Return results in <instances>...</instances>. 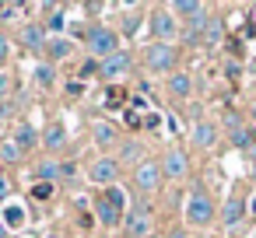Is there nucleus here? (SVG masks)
Masks as SVG:
<instances>
[{
  "mask_svg": "<svg viewBox=\"0 0 256 238\" xmlns=\"http://www.w3.org/2000/svg\"><path fill=\"white\" fill-rule=\"evenodd\" d=\"M84 42H88V49H92V56H95L98 63L109 60L112 53H120V35H116L112 28H106V25H92L88 35H84Z\"/></svg>",
  "mask_w": 256,
  "mask_h": 238,
  "instance_id": "1",
  "label": "nucleus"
},
{
  "mask_svg": "<svg viewBox=\"0 0 256 238\" xmlns=\"http://www.w3.org/2000/svg\"><path fill=\"white\" fill-rule=\"evenodd\" d=\"M144 60H148V70L168 74V70L176 67V46H172V42H151L148 53H144Z\"/></svg>",
  "mask_w": 256,
  "mask_h": 238,
  "instance_id": "2",
  "label": "nucleus"
},
{
  "mask_svg": "<svg viewBox=\"0 0 256 238\" xmlns=\"http://www.w3.org/2000/svg\"><path fill=\"white\" fill-rule=\"evenodd\" d=\"M210 217H214V203L207 200L204 189H193L190 193V203H186V221L196 224V228H204V224H210Z\"/></svg>",
  "mask_w": 256,
  "mask_h": 238,
  "instance_id": "3",
  "label": "nucleus"
},
{
  "mask_svg": "<svg viewBox=\"0 0 256 238\" xmlns=\"http://www.w3.org/2000/svg\"><path fill=\"white\" fill-rule=\"evenodd\" d=\"M123 228H126L130 238H148V235H151V210H148L144 203L134 207V210L123 217Z\"/></svg>",
  "mask_w": 256,
  "mask_h": 238,
  "instance_id": "4",
  "label": "nucleus"
},
{
  "mask_svg": "<svg viewBox=\"0 0 256 238\" xmlns=\"http://www.w3.org/2000/svg\"><path fill=\"white\" fill-rule=\"evenodd\" d=\"M158 182H162V165H154V161L144 158V161L134 168V186L144 189V193H151V189H158Z\"/></svg>",
  "mask_w": 256,
  "mask_h": 238,
  "instance_id": "5",
  "label": "nucleus"
},
{
  "mask_svg": "<svg viewBox=\"0 0 256 238\" xmlns=\"http://www.w3.org/2000/svg\"><path fill=\"white\" fill-rule=\"evenodd\" d=\"M88 175H92L95 186H112V182L120 179V161H116V158H98V161L88 168Z\"/></svg>",
  "mask_w": 256,
  "mask_h": 238,
  "instance_id": "6",
  "label": "nucleus"
},
{
  "mask_svg": "<svg viewBox=\"0 0 256 238\" xmlns=\"http://www.w3.org/2000/svg\"><path fill=\"white\" fill-rule=\"evenodd\" d=\"M130 70V56L120 49V53H112L109 60H102V70H98V77H106V81H116V77H123Z\"/></svg>",
  "mask_w": 256,
  "mask_h": 238,
  "instance_id": "7",
  "label": "nucleus"
},
{
  "mask_svg": "<svg viewBox=\"0 0 256 238\" xmlns=\"http://www.w3.org/2000/svg\"><path fill=\"white\" fill-rule=\"evenodd\" d=\"M151 32L158 35V42H168V39L176 35V18H172V11H154V14H151Z\"/></svg>",
  "mask_w": 256,
  "mask_h": 238,
  "instance_id": "8",
  "label": "nucleus"
},
{
  "mask_svg": "<svg viewBox=\"0 0 256 238\" xmlns=\"http://www.w3.org/2000/svg\"><path fill=\"white\" fill-rule=\"evenodd\" d=\"M95 214H98V221L106 224V228H116L120 221H123V210L109 200V196H98V203H95Z\"/></svg>",
  "mask_w": 256,
  "mask_h": 238,
  "instance_id": "9",
  "label": "nucleus"
},
{
  "mask_svg": "<svg viewBox=\"0 0 256 238\" xmlns=\"http://www.w3.org/2000/svg\"><path fill=\"white\" fill-rule=\"evenodd\" d=\"M162 175L182 179V175H186V154H182V151H168V154L162 158Z\"/></svg>",
  "mask_w": 256,
  "mask_h": 238,
  "instance_id": "10",
  "label": "nucleus"
},
{
  "mask_svg": "<svg viewBox=\"0 0 256 238\" xmlns=\"http://www.w3.org/2000/svg\"><path fill=\"white\" fill-rule=\"evenodd\" d=\"M36 179L53 186L56 179H64V165H60L56 158H46V161H39V165H36Z\"/></svg>",
  "mask_w": 256,
  "mask_h": 238,
  "instance_id": "11",
  "label": "nucleus"
},
{
  "mask_svg": "<svg viewBox=\"0 0 256 238\" xmlns=\"http://www.w3.org/2000/svg\"><path fill=\"white\" fill-rule=\"evenodd\" d=\"M22 46L25 49H46V28L42 25H25L22 28Z\"/></svg>",
  "mask_w": 256,
  "mask_h": 238,
  "instance_id": "12",
  "label": "nucleus"
},
{
  "mask_svg": "<svg viewBox=\"0 0 256 238\" xmlns=\"http://www.w3.org/2000/svg\"><path fill=\"white\" fill-rule=\"evenodd\" d=\"M14 140H18V147H22V151H32V147L39 144V133H36V126L22 123V126L14 130Z\"/></svg>",
  "mask_w": 256,
  "mask_h": 238,
  "instance_id": "13",
  "label": "nucleus"
},
{
  "mask_svg": "<svg viewBox=\"0 0 256 238\" xmlns=\"http://www.w3.org/2000/svg\"><path fill=\"white\" fill-rule=\"evenodd\" d=\"M221 221H224V228H235V224L242 221V200H238V196H232V200L224 203V210H221Z\"/></svg>",
  "mask_w": 256,
  "mask_h": 238,
  "instance_id": "14",
  "label": "nucleus"
},
{
  "mask_svg": "<svg viewBox=\"0 0 256 238\" xmlns=\"http://www.w3.org/2000/svg\"><path fill=\"white\" fill-rule=\"evenodd\" d=\"M0 158H4L8 165H18V161L25 158V151L18 147V140H14V137H8L4 144H0Z\"/></svg>",
  "mask_w": 256,
  "mask_h": 238,
  "instance_id": "15",
  "label": "nucleus"
},
{
  "mask_svg": "<svg viewBox=\"0 0 256 238\" xmlns=\"http://www.w3.org/2000/svg\"><path fill=\"white\" fill-rule=\"evenodd\" d=\"M42 144H46L50 151H60V147L67 144V133H64V126H46V133H42Z\"/></svg>",
  "mask_w": 256,
  "mask_h": 238,
  "instance_id": "16",
  "label": "nucleus"
},
{
  "mask_svg": "<svg viewBox=\"0 0 256 238\" xmlns=\"http://www.w3.org/2000/svg\"><path fill=\"white\" fill-rule=\"evenodd\" d=\"M214 137H218V133H214L210 123H196V130H193V144H196V147H210Z\"/></svg>",
  "mask_w": 256,
  "mask_h": 238,
  "instance_id": "17",
  "label": "nucleus"
},
{
  "mask_svg": "<svg viewBox=\"0 0 256 238\" xmlns=\"http://www.w3.org/2000/svg\"><path fill=\"white\" fill-rule=\"evenodd\" d=\"M190 88H193V84H190V77H186V74H172V77H168V91H172L176 98H186V95H190Z\"/></svg>",
  "mask_w": 256,
  "mask_h": 238,
  "instance_id": "18",
  "label": "nucleus"
},
{
  "mask_svg": "<svg viewBox=\"0 0 256 238\" xmlns=\"http://www.w3.org/2000/svg\"><path fill=\"white\" fill-rule=\"evenodd\" d=\"M46 53H50V60H64V56H70V42L67 39H50Z\"/></svg>",
  "mask_w": 256,
  "mask_h": 238,
  "instance_id": "19",
  "label": "nucleus"
},
{
  "mask_svg": "<svg viewBox=\"0 0 256 238\" xmlns=\"http://www.w3.org/2000/svg\"><path fill=\"white\" fill-rule=\"evenodd\" d=\"M95 140H98L102 147H112V144H116V126H109V123H95Z\"/></svg>",
  "mask_w": 256,
  "mask_h": 238,
  "instance_id": "20",
  "label": "nucleus"
},
{
  "mask_svg": "<svg viewBox=\"0 0 256 238\" xmlns=\"http://www.w3.org/2000/svg\"><path fill=\"white\" fill-rule=\"evenodd\" d=\"M232 144H235V147H252V144H256V130H249V126H238V130L232 133Z\"/></svg>",
  "mask_w": 256,
  "mask_h": 238,
  "instance_id": "21",
  "label": "nucleus"
},
{
  "mask_svg": "<svg viewBox=\"0 0 256 238\" xmlns=\"http://www.w3.org/2000/svg\"><path fill=\"white\" fill-rule=\"evenodd\" d=\"M172 11H176V14H186V18L193 21L196 14H204V4H193V0H179V4H172Z\"/></svg>",
  "mask_w": 256,
  "mask_h": 238,
  "instance_id": "22",
  "label": "nucleus"
},
{
  "mask_svg": "<svg viewBox=\"0 0 256 238\" xmlns=\"http://www.w3.org/2000/svg\"><path fill=\"white\" fill-rule=\"evenodd\" d=\"M120 158L130 161V165H140V161H144V158H140V144H130V140L120 144Z\"/></svg>",
  "mask_w": 256,
  "mask_h": 238,
  "instance_id": "23",
  "label": "nucleus"
},
{
  "mask_svg": "<svg viewBox=\"0 0 256 238\" xmlns=\"http://www.w3.org/2000/svg\"><path fill=\"white\" fill-rule=\"evenodd\" d=\"M218 42H221V21L210 18L207 21V32H204V46H218Z\"/></svg>",
  "mask_w": 256,
  "mask_h": 238,
  "instance_id": "24",
  "label": "nucleus"
},
{
  "mask_svg": "<svg viewBox=\"0 0 256 238\" xmlns=\"http://www.w3.org/2000/svg\"><path fill=\"white\" fill-rule=\"evenodd\" d=\"M36 81H39V84H53V81H56L53 63H39V67H36Z\"/></svg>",
  "mask_w": 256,
  "mask_h": 238,
  "instance_id": "25",
  "label": "nucleus"
},
{
  "mask_svg": "<svg viewBox=\"0 0 256 238\" xmlns=\"http://www.w3.org/2000/svg\"><path fill=\"white\" fill-rule=\"evenodd\" d=\"M4 224H8V228L25 224V210H22V207H8V210H4Z\"/></svg>",
  "mask_w": 256,
  "mask_h": 238,
  "instance_id": "26",
  "label": "nucleus"
},
{
  "mask_svg": "<svg viewBox=\"0 0 256 238\" xmlns=\"http://www.w3.org/2000/svg\"><path fill=\"white\" fill-rule=\"evenodd\" d=\"M102 105H106V109H120V105H123V91H120V88H109L106 98H102Z\"/></svg>",
  "mask_w": 256,
  "mask_h": 238,
  "instance_id": "27",
  "label": "nucleus"
},
{
  "mask_svg": "<svg viewBox=\"0 0 256 238\" xmlns=\"http://www.w3.org/2000/svg\"><path fill=\"white\" fill-rule=\"evenodd\" d=\"M22 4H0V21H14V14H22Z\"/></svg>",
  "mask_w": 256,
  "mask_h": 238,
  "instance_id": "28",
  "label": "nucleus"
},
{
  "mask_svg": "<svg viewBox=\"0 0 256 238\" xmlns=\"http://www.w3.org/2000/svg\"><path fill=\"white\" fill-rule=\"evenodd\" d=\"M106 196H109V200H112V203H116V207H120V210H123V207H126V196H123V193H120V189H116V186H109V189H106Z\"/></svg>",
  "mask_w": 256,
  "mask_h": 238,
  "instance_id": "29",
  "label": "nucleus"
},
{
  "mask_svg": "<svg viewBox=\"0 0 256 238\" xmlns=\"http://www.w3.org/2000/svg\"><path fill=\"white\" fill-rule=\"evenodd\" d=\"M123 28H126V32H137V28H140V14H137V11L126 14V18H123Z\"/></svg>",
  "mask_w": 256,
  "mask_h": 238,
  "instance_id": "30",
  "label": "nucleus"
},
{
  "mask_svg": "<svg viewBox=\"0 0 256 238\" xmlns=\"http://www.w3.org/2000/svg\"><path fill=\"white\" fill-rule=\"evenodd\" d=\"M98 70H102V63H98V60H88V63L81 67V77H95Z\"/></svg>",
  "mask_w": 256,
  "mask_h": 238,
  "instance_id": "31",
  "label": "nucleus"
},
{
  "mask_svg": "<svg viewBox=\"0 0 256 238\" xmlns=\"http://www.w3.org/2000/svg\"><path fill=\"white\" fill-rule=\"evenodd\" d=\"M32 196H36V200H46V196H53V186H50V182H39V186L32 189Z\"/></svg>",
  "mask_w": 256,
  "mask_h": 238,
  "instance_id": "32",
  "label": "nucleus"
},
{
  "mask_svg": "<svg viewBox=\"0 0 256 238\" xmlns=\"http://www.w3.org/2000/svg\"><path fill=\"white\" fill-rule=\"evenodd\" d=\"M8 53H11V39H8L4 32H0V63L8 60Z\"/></svg>",
  "mask_w": 256,
  "mask_h": 238,
  "instance_id": "33",
  "label": "nucleus"
},
{
  "mask_svg": "<svg viewBox=\"0 0 256 238\" xmlns=\"http://www.w3.org/2000/svg\"><path fill=\"white\" fill-rule=\"evenodd\" d=\"M8 91H11V77H8L4 70H0V102L8 98Z\"/></svg>",
  "mask_w": 256,
  "mask_h": 238,
  "instance_id": "34",
  "label": "nucleus"
},
{
  "mask_svg": "<svg viewBox=\"0 0 256 238\" xmlns=\"http://www.w3.org/2000/svg\"><path fill=\"white\" fill-rule=\"evenodd\" d=\"M8 193H11V182H8V175H4V172H0V203L8 200Z\"/></svg>",
  "mask_w": 256,
  "mask_h": 238,
  "instance_id": "35",
  "label": "nucleus"
},
{
  "mask_svg": "<svg viewBox=\"0 0 256 238\" xmlns=\"http://www.w3.org/2000/svg\"><path fill=\"white\" fill-rule=\"evenodd\" d=\"M126 126H134V130H137V126H144V119H140V116L130 109V112H126Z\"/></svg>",
  "mask_w": 256,
  "mask_h": 238,
  "instance_id": "36",
  "label": "nucleus"
},
{
  "mask_svg": "<svg viewBox=\"0 0 256 238\" xmlns=\"http://www.w3.org/2000/svg\"><path fill=\"white\" fill-rule=\"evenodd\" d=\"M50 28H64V14H60V11L50 14Z\"/></svg>",
  "mask_w": 256,
  "mask_h": 238,
  "instance_id": "37",
  "label": "nucleus"
},
{
  "mask_svg": "<svg viewBox=\"0 0 256 238\" xmlns=\"http://www.w3.org/2000/svg\"><path fill=\"white\" fill-rule=\"evenodd\" d=\"M67 91H70V95H81V91H84V81H70Z\"/></svg>",
  "mask_w": 256,
  "mask_h": 238,
  "instance_id": "38",
  "label": "nucleus"
},
{
  "mask_svg": "<svg viewBox=\"0 0 256 238\" xmlns=\"http://www.w3.org/2000/svg\"><path fill=\"white\" fill-rule=\"evenodd\" d=\"M4 235H8V224H4V221H0V238H4Z\"/></svg>",
  "mask_w": 256,
  "mask_h": 238,
  "instance_id": "39",
  "label": "nucleus"
},
{
  "mask_svg": "<svg viewBox=\"0 0 256 238\" xmlns=\"http://www.w3.org/2000/svg\"><path fill=\"white\" fill-rule=\"evenodd\" d=\"M168 238H186V235H182V231H172V235H168Z\"/></svg>",
  "mask_w": 256,
  "mask_h": 238,
  "instance_id": "40",
  "label": "nucleus"
},
{
  "mask_svg": "<svg viewBox=\"0 0 256 238\" xmlns=\"http://www.w3.org/2000/svg\"><path fill=\"white\" fill-rule=\"evenodd\" d=\"M42 238H60V235H56V231H53V235H42Z\"/></svg>",
  "mask_w": 256,
  "mask_h": 238,
  "instance_id": "41",
  "label": "nucleus"
},
{
  "mask_svg": "<svg viewBox=\"0 0 256 238\" xmlns=\"http://www.w3.org/2000/svg\"><path fill=\"white\" fill-rule=\"evenodd\" d=\"M252 123H256V102H252Z\"/></svg>",
  "mask_w": 256,
  "mask_h": 238,
  "instance_id": "42",
  "label": "nucleus"
},
{
  "mask_svg": "<svg viewBox=\"0 0 256 238\" xmlns=\"http://www.w3.org/2000/svg\"><path fill=\"white\" fill-rule=\"evenodd\" d=\"M252 214H256V200H252Z\"/></svg>",
  "mask_w": 256,
  "mask_h": 238,
  "instance_id": "43",
  "label": "nucleus"
},
{
  "mask_svg": "<svg viewBox=\"0 0 256 238\" xmlns=\"http://www.w3.org/2000/svg\"><path fill=\"white\" fill-rule=\"evenodd\" d=\"M252 74H256V63H252Z\"/></svg>",
  "mask_w": 256,
  "mask_h": 238,
  "instance_id": "44",
  "label": "nucleus"
}]
</instances>
